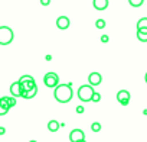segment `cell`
Segmentation results:
<instances>
[{"label":"cell","instance_id":"obj_1","mask_svg":"<svg viewBox=\"0 0 147 142\" xmlns=\"http://www.w3.org/2000/svg\"><path fill=\"white\" fill-rule=\"evenodd\" d=\"M72 89L71 84H59L58 87H55L53 91V97L59 102V103H68L72 99Z\"/></svg>","mask_w":147,"mask_h":142},{"label":"cell","instance_id":"obj_2","mask_svg":"<svg viewBox=\"0 0 147 142\" xmlns=\"http://www.w3.org/2000/svg\"><path fill=\"white\" fill-rule=\"evenodd\" d=\"M94 93H95V91H94L92 86L84 84V86H81V87L78 89V94H77V96H78L80 100H82V102H91Z\"/></svg>","mask_w":147,"mask_h":142},{"label":"cell","instance_id":"obj_3","mask_svg":"<svg viewBox=\"0 0 147 142\" xmlns=\"http://www.w3.org/2000/svg\"><path fill=\"white\" fill-rule=\"evenodd\" d=\"M13 41V31L9 26H0V45H9Z\"/></svg>","mask_w":147,"mask_h":142},{"label":"cell","instance_id":"obj_4","mask_svg":"<svg viewBox=\"0 0 147 142\" xmlns=\"http://www.w3.org/2000/svg\"><path fill=\"white\" fill-rule=\"evenodd\" d=\"M43 83H45L46 87L55 89V87L59 86V77H58L56 73H52V71H49V73H46L45 77H43Z\"/></svg>","mask_w":147,"mask_h":142},{"label":"cell","instance_id":"obj_5","mask_svg":"<svg viewBox=\"0 0 147 142\" xmlns=\"http://www.w3.org/2000/svg\"><path fill=\"white\" fill-rule=\"evenodd\" d=\"M19 83H20L23 91H29V90H32L33 87H36L35 80H33L32 76H22V77L19 79Z\"/></svg>","mask_w":147,"mask_h":142},{"label":"cell","instance_id":"obj_6","mask_svg":"<svg viewBox=\"0 0 147 142\" xmlns=\"http://www.w3.org/2000/svg\"><path fill=\"white\" fill-rule=\"evenodd\" d=\"M85 139V133L81 129H72L69 133V141L71 142H81Z\"/></svg>","mask_w":147,"mask_h":142},{"label":"cell","instance_id":"obj_7","mask_svg":"<svg viewBox=\"0 0 147 142\" xmlns=\"http://www.w3.org/2000/svg\"><path fill=\"white\" fill-rule=\"evenodd\" d=\"M117 100L121 106H127L128 102H130V93L127 90H120L117 93Z\"/></svg>","mask_w":147,"mask_h":142},{"label":"cell","instance_id":"obj_8","mask_svg":"<svg viewBox=\"0 0 147 142\" xmlns=\"http://www.w3.org/2000/svg\"><path fill=\"white\" fill-rule=\"evenodd\" d=\"M101 80H102V77H101V74L100 73H97V71H94V73H91L90 76H88V84L90 86H100L101 84Z\"/></svg>","mask_w":147,"mask_h":142},{"label":"cell","instance_id":"obj_9","mask_svg":"<svg viewBox=\"0 0 147 142\" xmlns=\"http://www.w3.org/2000/svg\"><path fill=\"white\" fill-rule=\"evenodd\" d=\"M22 93H23V90H22V86L19 81H16L10 86V94L13 97H22Z\"/></svg>","mask_w":147,"mask_h":142},{"label":"cell","instance_id":"obj_10","mask_svg":"<svg viewBox=\"0 0 147 142\" xmlns=\"http://www.w3.org/2000/svg\"><path fill=\"white\" fill-rule=\"evenodd\" d=\"M69 23H71V22H69V19H68L66 16H59V18L56 19V26H58L59 29H62V31H63V29H68V28H69Z\"/></svg>","mask_w":147,"mask_h":142},{"label":"cell","instance_id":"obj_11","mask_svg":"<svg viewBox=\"0 0 147 142\" xmlns=\"http://www.w3.org/2000/svg\"><path fill=\"white\" fill-rule=\"evenodd\" d=\"M92 5H94V8L97 9V10H105L107 8H108V0H94L92 2Z\"/></svg>","mask_w":147,"mask_h":142},{"label":"cell","instance_id":"obj_12","mask_svg":"<svg viewBox=\"0 0 147 142\" xmlns=\"http://www.w3.org/2000/svg\"><path fill=\"white\" fill-rule=\"evenodd\" d=\"M137 39L141 42H147V29H144V28L137 29Z\"/></svg>","mask_w":147,"mask_h":142},{"label":"cell","instance_id":"obj_13","mask_svg":"<svg viewBox=\"0 0 147 142\" xmlns=\"http://www.w3.org/2000/svg\"><path fill=\"white\" fill-rule=\"evenodd\" d=\"M36 93H38V87H33V89L29 90V91H23V93H22V97H23V99H33V97L36 96Z\"/></svg>","mask_w":147,"mask_h":142},{"label":"cell","instance_id":"obj_14","mask_svg":"<svg viewBox=\"0 0 147 142\" xmlns=\"http://www.w3.org/2000/svg\"><path fill=\"white\" fill-rule=\"evenodd\" d=\"M48 129H49L51 132H56V130L59 129V123H58L56 120H49V123H48Z\"/></svg>","mask_w":147,"mask_h":142},{"label":"cell","instance_id":"obj_15","mask_svg":"<svg viewBox=\"0 0 147 142\" xmlns=\"http://www.w3.org/2000/svg\"><path fill=\"white\" fill-rule=\"evenodd\" d=\"M141 28L147 29V18H141V19L137 22V29H141Z\"/></svg>","mask_w":147,"mask_h":142},{"label":"cell","instance_id":"obj_16","mask_svg":"<svg viewBox=\"0 0 147 142\" xmlns=\"http://www.w3.org/2000/svg\"><path fill=\"white\" fill-rule=\"evenodd\" d=\"M143 2H144V0H128V3H130L133 8H140V6L143 5Z\"/></svg>","mask_w":147,"mask_h":142},{"label":"cell","instance_id":"obj_17","mask_svg":"<svg viewBox=\"0 0 147 142\" xmlns=\"http://www.w3.org/2000/svg\"><path fill=\"white\" fill-rule=\"evenodd\" d=\"M7 112H9V109H7V107L2 103V100H0V116H5Z\"/></svg>","mask_w":147,"mask_h":142},{"label":"cell","instance_id":"obj_18","mask_svg":"<svg viewBox=\"0 0 147 142\" xmlns=\"http://www.w3.org/2000/svg\"><path fill=\"white\" fill-rule=\"evenodd\" d=\"M95 26H97L98 29H102V28H105V20H104V19H98V20L95 22Z\"/></svg>","mask_w":147,"mask_h":142},{"label":"cell","instance_id":"obj_19","mask_svg":"<svg viewBox=\"0 0 147 142\" xmlns=\"http://www.w3.org/2000/svg\"><path fill=\"white\" fill-rule=\"evenodd\" d=\"M100 100H101V94L95 91V93L92 94V99H91V102H94V103H98Z\"/></svg>","mask_w":147,"mask_h":142},{"label":"cell","instance_id":"obj_20","mask_svg":"<svg viewBox=\"0 0 147 142\" xmlns=\"http://www.w3.org/2000/svg\"><path fill=\"white\" fill-rule=\"evenodd\" d=\"M7 103H9V106H10V107L16 106V97H13V96H9V97H7Z\"/></svg>","mask_w":147,"mask_h":142},{"label":"cell","instance_id":"obj_21","mask_svg":"<svg viewBox=\"0 0 147 142\" xmlns=\"http://www.w3.org/2000/svg\"><path fill=\"white\" fill-rule=\"evenodd\" d=\"M91 129H92L94 132H100V129H101V125H100L98 122H94V123L91 125Z\"/></svg>","mask_w":147,"mask_h":142},{"label":"cell","instance_id":"obj_22","mask_svg":"<svg viewBox=\"0 0 147 142\" xmlns=\"http://www.w3.org/2000/svg\"><path fill=\"white\" fill-rule=\"evenodd\" d=\"M101 42L107 44V42H108V35H102V36H101Z\"/></svg>","mask_w":147,"mask_h":142},{"label":"cell","instance_id":"obj_23","mask_svg":"<svg viewBox=\"0 0 147 142\" xmlns=\"http://www.w3.org/2000/svg\"><path fill=\"white\" fill-rule=\"evenodd\" d=\"M51 3V0H40V5H43V6H48Z\"/></svg>","mask_w":147,"mask_h":142},{"label":"cell","instance_id":"obj_24","mask_svg":"<svg viewBox=\"0 0 147 142\" xmlns=\"http://www.w3.org/2000/svg\"><path fill=\"white\" fill-rule=\"evenodd\" d=\"M77 113H84V107L82 106H78L77 107Z\"/></svg>","mask_w":147,"mask_h":142},{"label":"cell","instance_id":"obj_25","mask_svg":"<svg viewBox=\"0 0 147 142\" xmlns=\"http://www.w3.org/2000/svg\"><path fill=\"white\" fill-rule=\"evenodd\" d=\"M5 132H6V129H5V128H0V135H3Z\"/></svg>","mask_w":147,"mask_h":142},{"label":"cell","instance_id":"obj_26","mask_svg":"<svg viewBox=\"0 0 147 142\" xmlns=\"http://www.w3.org/2000/svg\"><path fill=\"white\" fill-rule=\"evenodd\" d=\"M144 80H146V83H147V73H146V76H144Z\"/></svg>","mask_w":147,"mask_h":142},{"label":"cell","instance_id":"obj_27","mask_svg":"<svg viewBox=\"0 0 147 142\" xmlns=\"http://www.w3.org/2000/svg\"><path fill=\"white\" fill-rule=\"evenodd\" d=\"M29 142H38V141H29Z\"/></svg>","mask_w":147,"mask_h":142},{"label":"cell","instance_id":"obj_28","mask_svg":"<svg viewBox=\"0 0 147 142\" xmlns=\"http://www.w3.org/2000/svg\"><path fill=\"white\" fill-rule=\"evenodd\" d=\"M81 142H85V139H84V141H81Z\"/></svg>","mask_w":147,"mask_h":142}]
</instances>
